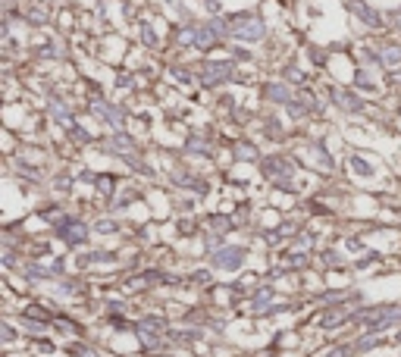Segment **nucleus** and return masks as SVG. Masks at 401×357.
<instances>
[{
  "label": "nucleus",
  "instance_id": "nucleus-4",
  "mask_svg": "<svg viewBox=\"0 0 401 357\" xmlns=\"http://www.w3.org/2000/svg\"><path fill=\"white\" fill-rule=\"evenodd\" d=\"M91 110H94V113H98V116H104V119H107V122H110V126H116V128H120V126H122V113H120V110H116V106H110V104H104V100H100V104H94V106H91Z\"/></svg>",
  "mask_w": 401,
  "mask_h": 357
},
{
  "label": "nucleus",
  "instance_id": "nucleus-8",
  "mask_svg": "<svg viewBox=\"0 0 401 357\" xmlns=\"http://www.w3.org/2000/svg\"><path fill=\"white\" fill-rule=\"evenodd\" d=\"M242 257H244V251H242V248H235V251H222L216 260H220L222 266H238V264H242Z\"/></svg>",
  "mask_w": 401,
  "mask_h": 357
},
{
  "label": "nucleus",
  "instance_id": "nucleus-2",
  "mask_svg": "<svg viewBox=\"0 0 401 357\" xmlns=\"http://www.w3.org/2000/svg\"><path fill=\"white\" fill-rule=\"evenodd\" d=\"M226 78H232V63H204V69H200L204 85H220Z\"/></svg>",
  "mask_w": 401,
  "mask_h": 357
},
{
  "label": "nucleus",
  "instance_id": "nucleus-5",
  "mask_svg": "<svg viewBox=\"0 0 401 357\" xmlns=\"http://www.w3.org/2000/svg\"><path fill=\"white\" fill-rule=\"evenodd\" d=\"M336 100L342 104V106H345V110H364V100L358 98V94H348V91H336Z\"/></svg>",
  "mask_w": 401,
  "mask_h": 357
},
{
  "label": "nucleus",
  "instance_id": "nucleus-10",
  "mask_svg": "<svg viewBox=\"0 0 401 357\" xmlns=\"http://www.w3.org/2000/svg\"><path fill=\"white\" fill-rule=\"evenodd\" d=\"M266 170H270V176H279V182H286V176H288V163H282V160H270L266 163Z\"/></svg>",
  "mask_w": 401,
  "mask_h": 357
},
{
  "label": "nucleus",
  "instance_id": "nucleus-3",
  "mask_svg": "<svg viewBox=\"0 0 401 357\" xmlns=\"http://www.w3.org/2000/svg\"><path fill=\"white\" fill-rule=\"evenodd\" d=\"M348 6H351V13H354L364 26H370V28H380V26H382V16L376 13V10H370L364 0H348Z\"/></svg>",
  "mask_w": 401,
  "mask_h": 357
},
{
  "label": "nucleus",
  "instance_id": "nucleus-7",
  "mask_svg": "<svg viewBox=\"0 0 401 357\" xmlns=\"http://www.w3.org/2000/svg\"><path fill=\"white\" fill-rule=\"evenodd\" d=\"M348 170H354V176H373V166L364 160V157H348Z\"/></svg>",
  "mask_w": 401,
  "mask_h": 357
},
{
  "label": "nucleus",
  "instance_id": "nucleus-9",
  "mask_svg": "<svg viewBox=\"0 0 401 357\" xmlns=\"http://www.w3.org/2000/svg\"><path fill=\"white\" fill-rule=\"evenodd\" d=\"M266 98L276 100V104H288V88L286 85H270L266 88Z\"/></svg>",
  "mask_w": 401,
  "mask_h": 357
},
{
  "label": "nucleus",
  "instance_id": "nucleus-6",
  "mask_svg": "<svg viewBox=\"0 0 401 357\" xmlns=\"http://www.w3.org/2000/svg\"><path fill=\"white\" fill-rule=\"evenodd\" d=\"M380 60H382L386 66H398L401 63V47L398 44H386L382 50H380Z\"/></svg>",
  "mask_w": 401,
  "mask_h": 357
},
{
  "label": "nucleus",
  "instance_id": "nucleus-1",
  "mask_svg": "<svg viewBox=\"0 0 401 357\" xmlns=\"http://www.w3.org/2000/svg\"><path fill=\"white\" fill-rule=\"evenodd\" d=\"M232 34L235 38H244V41H260L266 34V28H264V22L254 19V16H238L232 22Z\"/></svg>",
  "mask_w": 401,
  "mask_h": 357
},
{
  "label": "nucleus",
  "instance_id": "nucleus-11",
  "mask_svg": "<svg viewBox=\"0 0 401 357\" xmlns=\"http://www.w3.org/2000/svg\"><path fill=\"white\" fill-rule=\"evenodd\" d=\"M110 144H113L116 154H128V150H132V138H128V135H116V138H110Z\"/></svg>",
  "mask_w": 401,
  "mask_h": 357
},
{
  "label": "nucleus",
  "instance_id": "nucleus-12",
  "mask_svg": "<svg viewBox=\"0 0 401 357\" xmlns=\"http://www.w3.org/2000/svg\"><path fill=\"white\" fill-rule=\"evenodd\" d=\"M235 154H238V160H248V157L254 160V157H257V150H254V148H248V144H238V150H235Z\"/></svg>",
  "mask_w": 401,
  "mask_h": 357
}]
</instances>
